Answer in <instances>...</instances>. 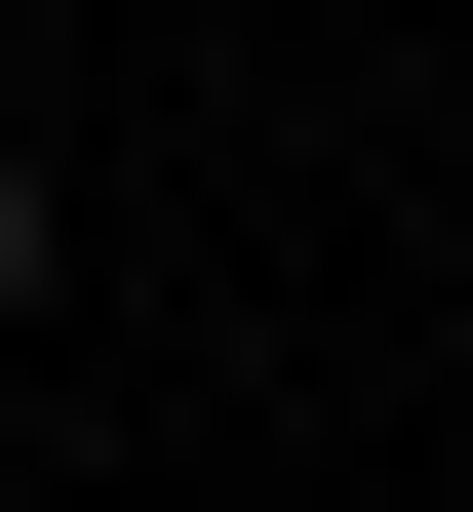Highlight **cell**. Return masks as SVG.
Listing matches in <instances>:
<instances>
[{
    "label": "cell",
    "instance_id": "1",
    "mask_svg": "<svg viewBox=\"0 0 473 512\" xmlns=\"http://www.w3.org/2000/svg\"><path fill=\"white\" fill-rule=\"evenodd\" d=\"M0 316H40V158H0Z\"/></svg>",
    "mask_w": 473,
    "mask_h": 512
}]
</instances>
